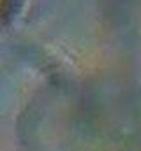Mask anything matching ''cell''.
Returning a JSON list of instances; mask_svg holds the SVG:
<instances>
[{"mask_svg":"<svg viewBox=\"0 0 141 151\" xmlns=\"http://www.w3.org/2000/svg\"><path fill=\"white\" fill-rule=\"evenodd\" d=\"M21 0H0V27L7 25Z\"/></svg>","mask_w":141,"mask_h":151,"instance_id":"cell-1","label":"cell"}]
</instances>
